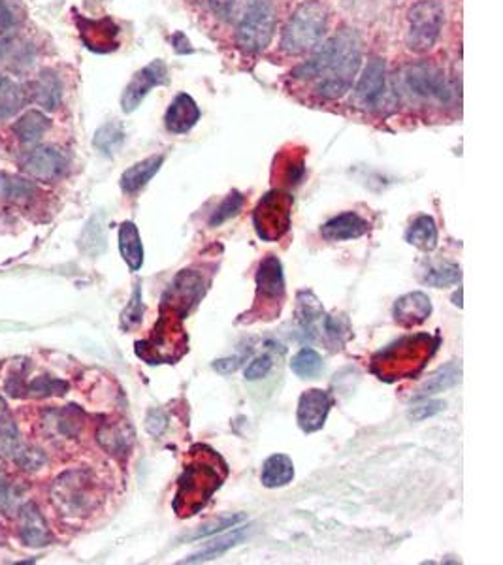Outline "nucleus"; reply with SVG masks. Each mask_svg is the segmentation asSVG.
<instances>
[{
    "instance_id": "obj_27",
    "label": "nucleus",
    "mask_w": 503,
    "mask_h": 565,
    "mask_svg": "<svg viewBox=\"0 0 503 565\" xmlns=\"http://www.w3.org/2000/svg\"><path fill=\"white\" fill-rule=\"evenodd\" d=\"M406 239L407 244L425 249V251H432L438 246V227L436 221L428 215H420L417 217L411 227L406 232Z\"/></svg>"
},
{
    "instance_id": "obj_16",
    "label": "nucleus",
    "mask_w": 503,
    "mask_h": 565,
    "mask_svg": "<svg viewBox=\"0 0 503 565\" xmlns=\"http://www.w3.org/2000/svg\"><path fill=\"white\" fill-rule=\"evenodd\" d=\"M66 166L68 160L65 153L55 147H38L23 160L25 172L40 181H55L63 176Z\"/></svg>"
},
{
    "instance_id": "obj_28",
    "label": "nucleus",
    "mask_w": 503,
    "mask_h": 565,
    "mask_svg": "<svg viewBox=\"0 0 503 565\" xmlns=\"http://www.w3.org/2000/svg\"><path fill=\"white\" fill-rule=\"evenodd\" d=\"M460 373H462V371H460V364H457V362L447 364L445 368L438 369V371L430 377V379L417 390L415 399H425V398H428V396L439 394V392H443V390H447V388L455 387V385L460 381Z\"/></svg>"
},
{
    "instance_id": "obj_5",
    "label": "nucleus",
    "mask_w": 503,
    "mask_h": 565,
    "mask_svg": "<svg viewBox=\"0 0 503 565\" xmlns=\"http://www.w3.org/2000/svg\"><path fill=\"white\" fill-rule=\"evenodd\" d=\"M181 318L177 313L163 308L161 320L149 339L136 343V355L147 364H174L187 351V336L181 328Z\"/></svg>"
},
{
    "instance_id": "obj_6",
    "label": "nucleus",
    "mask_w": 503,
    "mask_h": 565,
    "mask_svg": "<svg viewBox=\"0 0 503 565\" xmlns=\"http://www.w3.org/2000/svg\"><path fill=\"white\" fill-rule=\"evenodd\" d=\"M276 33V6L272 0H251L240 25L236 42L246 53L267 49Z\"/></svg>"
},
{
    "instance_id": "obj_35",
    "label": "nucleus",
    "mask_w": 503,
    "mask_h": 565,
    "mask_svg": "<svg viewBox=\"0 0 503 565\" xmlns=\"http://www.w3.org/2000/svg\"><path fill=\"white\" fill-rule=\"evenodd\" d=\"M244 207V195L237 193V191H232L223 202L221 206L214 211V215L209 217V225L211 227H221L223 223H226L228 219L236 217L237 213H240V209Z\"/></svg>"
},
{
    "instance_id": "obj_46",
    "label": "nucleus",
    "mask_w": 503,
    "mask_h": 565,
    "mask_svg": "<svg viewBox=\"0 0 503 565\" xmlns=\"http://www.w3.org/2000/svg\"><path fill=\"white\" fill-rule=\"evenodd\" d=\"M12 501V496H10V487H8V482L5 480V477H3V473H0V509H6L8 507V503Z\"/></svg>"
},
{
    "instance_id": "obj_40",
    "label": "nucleus",
    "mask_w": 503,
    "mask_h": 565,
    "mask_svg": "<svg viewBox=\"0 0 503 565\" xmlns=\"http://www.w3.org/2000/svg\"><path fill=\"white\" fill-rule=\"evenodd\" d=\"M0 438L5 439V443L10 447V450L17 445V438H19L17 426H15L12 415H8L6 411L0 415Z\"/></svg>"
},
{
    "instance_id": "obj_33",
    "label": "nucleus",
    "mask_w": 503,
    "mask_h": 565,
    "mask_svg": "<svg viewBox=\"0 0 503 565\" xmlns=\"http://www.w3.org/2000/svg\"><path fill=\"white\" fill-rule=\"evenodd\" d=\"M462 277L460 267L453 262H438L434 266H430L427 274H425V283L432 285V287H447V285H455L458 283Z\"/></svg>"
},
{
    "instance_id": "obj_42",
    "label": "nucleus",
    "mask_w": 503,
    "mask_h": 565,
    "mask_svg": "<svg viewBox=\"0 0 503 565\" xmlns=\"http://www.w3.org/2000/svg\"><path fill=\"white\" fill-rule=\"evenodd\" d=\"M443 409H445V401H428V403H425V406L413 408V411L409 413V419L411 420H425L428 417L438 415Z\"/></svg>"
},
{
    "instance_id": "obj_48",
    "label": "nucleus",
    "mask_w": 503,
    "mask_h": 565,
    "mask_svg": "<svg viewBox=\"0 0 503 565\" xmlns=\"http://www.w3.org/2000/svg\"><path fill=\"white\" fill-rule=\"evenodd\" d=\"M5 411H6V401L3 396H0V415H3Z\"/></svg>"
},
{
    "instance_id": "obj_9",
    "label": "nucleus",
    "mask_w": 503,
    "mask_h": 565,
    "mask_svg": "<svg viewBox=\"0 0 503 565\" xmlns=\"http://www.w3.org/2000/svg\"><path fill=\"white\" fill-rule=\"evenodd\" d=\"M404 87L420 98L448 104L455 98V89L448 84L445 72L432 63L409 65L402 74Z\"/></svg>"
},
{
    "instance_id": "obj_23",
    "label": "nucleus",
    "mask_w": 503,
    "mask_h": 565,
    "mask_svg": "<svg viewBox=\"0 0 503 565\" xmlns=\"http://www.w3.org/2000/svg\"><path fill=\"white\" fill-rule=\"evenodd\" d=\"M295 479V464L287 454H272L264 462L260 480L267 489H281Z\"/></svg>"
},
{
    "instance_id": "obj_20",
    "label": "nucleus",
    "mask_w": 503,
    "mask_h": 565,
    "mask_svg": "<svg viewBox=\"0 0 503 565\" xmlns=\"http://www.w3.org/2000/svg\"><path fill=\"white\" fill-rule=\"evenodd\" d=\"M367 232V223L355 211L341 213L321 227V236L327 241L357 239Z\"/></svg>"
},
{
    "instance_id": "obj_34",
    "label": "nucleus",
    "mask_w": 503,
    "mask_h": 565,
    "mask_svg": "<svg viewBox=\"0 0 503 565\" xmlns=\"http://www.w3.org/2000/svg\"><path fill=\"white\" fill-rule=\"evenodd\" d=\"M98 441L106 450H110L112 454H121L130 445V434H126L125 426H119V424L104 426L98 432Z\"/></svg>"
},
{
    "instance_id": "obj_24",
    "label": "nucleus",
    "mask_w": 503,
    "mask_h": 565,
    "mask_svg": "<svg viewBox=\"0 0 503 565\" xmlns=\"http://www.w3.org/2000/svg\"><path fill=\"white\" fill-rule=\"evenodd\" d=\"M119 251L130 270L138 272L144 264V246L135 223L126 221L119 227Z\"/></svg>"
},
{
    "instance_id": "obj_11",
    "label": "nucleus",
    "mask_w": 503,
    "mask_h": 565,
    "mask_svg": "<svg viewBox=\"0 0 503 565\" xmlns=\"http://www.w3.org/2000/svg\"><path fill=\"white\" fill-rule=\"evenodd\" d=\"M53 501L66 515H82L89 510L93 507V494L86 473L72 471L59 477L53 487Z\"/></svg>"
},
{
    "instance_id": "obj_7",
    "label": "nucleus",
    "mask_w": 503,
    "mask_h": 565,
    "mask_svg": "<svg viewBox=\"0 0 503 565\" xmlns=\"http://www.w3.org/2000/svg\"><path fill=\"white\" fill-rule=\"evenodd\" d=\"M445 10L438 0H420L407 14V47L415 53L430 51L443 29Z\"/></svg>"
},
{
    "instance_id": "obj_12",
    "label": "nucleus",
    "mask_w": 503,
    "mask_h": 565,
    "mask_svg": "<svg viewBox=\"0 0 503 565\" xmlns=\"http://www.w3.org/2000/svg\"><path fill=\"white\" fill-rule=\"evenodd\" d=\"M168 82H170V74H168L166 63L161 59L149 63L147 66H144L142 70H138L135 76H132L128 86L125 87L123 96H121L123 112L132 114L135 110H138V106L155 87L166 86Z\"/></svg>"
},
{
    "instance_id": "obj_2",
    "label": "nucleus",
    "mask_w": 503,
    "mask_h": 565,
    "mask_svg": "<svg viewBox=\"0 0 503 565\" xmlns=\"http://www.w3.org/2000/svg\"><path fill=\"white\" fill-rule=\"evenodd\" d=\"M200 452L196 459L185 466V471L179 479V487L174 501V509L177 510L179 517H191L196 515L198 510L207 503V499L214 496V492L221 487L223 473H219L221 468H217L219 459L214 450Z\"/></svg>"
},
{
    "instance_id": "obj_37",
    "label": "nucleus",
    "mask_w": 503,
    "mask_h": 565,
    "mask_svg": "<svg viewBox=\"0 0 503 565\" xmlns=\"http://www.w3.org/2000/svg\"><path fill=\"white\" fill-rule=\"evenodd\" d=\"M142 315H144V304H142V292H140V285L135 287V292H132V298L126 306V309L121 315V328L123 330H130L138 327L142 322Z\"/></svg>"
},
{
    "instance_id": "obj_1",
    "label": "nucleus",
    "mask_w": 503,
    "mask_h": 565,
    "mask_svg": "<svg viewBox=\"0 0 503 565\" xmlns=\"http://www.w3.org/2000/svg\"><path fill=\"white\" fill-rule=\"evenodd\" d=\"M360 63L358 35L353 29H341L317 49L307 63L295 68L293 76L315 82V93L319 98L336 100L353 87Z\"/></svg>"
},
{
    "instance_id": "obj_26",
    "label": "nucleus",
    "mask_w": 503,
    "mask_h": 565,
    "mask_svg": "<svg viewBox=\"0 0 503 565\" xmlns=\"http://www.w3.org/2000/svg\"><path fill=\"white\" fill-rule=\"evenodd\" d=\"M297 315H298V322H300L302 330H304L309 338H315V336H317V325H319V320H323L325 311H323L321 302L317 300V296H315L313 292L302 290V292L298 294Z\"/></svg>"
},
{
    "instance_id": "obj_39",
    "label": "nucleus",
    "mask_w": 503,
    "mask_h": 565,
    "mask_svg": "<svg viewBox=\"0 0 503 565\" xmlns=\"http://www.w3.org/2000/svg\"><path fill=\"white\" fill-rule=\"evenodd\" d=\"M246 517L244 515H236V517H226V519H221L219 522H214L209 526H204V530H200L196 535H193V540H200V537H207V535H214V533H219V531H225L228 528H234L240 522H244Z\"/></svg>"
},
{
    "instance_id": "obj_8",
    "label": "nucleus",
    "mask_w": 503,
    "mask_h": 565,
    "mask_svg": "<svg viewBox=\"0 0 503 565\" xmlns=\"http://www.w3.org/2000/svg\"><path fill=\"white\" fill-rule=\"evenodd\" d=\"M290 209H293V198L287 193L272 191L264 197L253 215L258 237L264 241L281 239L290 227Z\"/></svg>"
},
{
    "instance_id": "obj_13",
    "label": "nucleus",
    "mask_w": 503,
    "mask_h": 565,
    "mask_svg": "<svg viewBox=\"0 0 503 565\" xmlns=\"http://www.w3.org/2000/svg\"><path fill=\"white\" fill-rule=\"evenodd\" d=\"M387 91V68L381 57L369 59L358 84L355 87L353 102L362 110H376L379 107Z\"/></svg>"
},
{
    "instance_id": "obj_49",
    "label": "nucleus",
    "mask_w": 503,
    "mask_h": 565,
    "mask_svg": "<svg viewBox=\"0 0 503 565\" xmlns=\"http://www.w3.org/2000/svg\"><path fill=\"white\" fill-rule=\"evenodd\" d=\"M5 49H6V47H5V44H3V42H0V57H3V55H5Z\"/></svg>"
},
{
    "instance_id": "obj_45",
    "label": "nucleus",
    "mask_w": 503,
    "mask_h": 565,
    "mask_svg": "<svg viewBox=\"0 0 503 565\" xmlns=\"http://www.w3.org/2000/svg\"><path fill=\"white\" fill-rule=\"evenodd\" d=\"M12 25H14L12 12H10V8L6 6L5 0H0V35L8 33Z\"/></svg>"
},
{
    "instance_id": "obj_41",
    "label": "nucleus",
    "mask_w": 503,
    "mask_h": 565,
    "mask_svg": "<svg viewBox=\"0 0 503 565\" xmlns=\"http://www.w3.org/2000/svg\"><path fill=\"white\" fill-rule=\"evenodd\" d=\"M168 426V419L161 409H151L146 419V428L151 436H161Z\"/></svg>"
},
{
    "instance_id": "obj_25",
    "label": "nucleus",
    "mask_w": 503,
    "mask_h": 565,
    "mask_svg": "<svg viewBox=\"0 0 503 565\" xmlns=\"http://www.w3.org/2000/svg\"><path fill=\"white\" fill-rule=\"evenodd\" d=\"M49 126H51V121L45 117V114L38 110H31L14 123L12 130L19 138V142L36 144L42 140V136L49 130Z\"/></svg>"
},
{
    "instance_id": "obj_30",
    "label": "nucleus",
    "mask_w": 503,
    "mask_h": 565,
    "mask_svg": "<svg viewBox=\"0 0 503 565\" xmlns=\"http://www.w3.org/2000/svg\"><path fill=\"white\" fill-rule=\"evenodd\" d=\"M125 138H126V134H125L123 125L119 121H110V123L102 125L95 132L93 146L104 155H114L123 146Z\"/></svg>"
},
{
    "instance_id": "obj_38",
    "label": "nucleus",
    "mask_w": 503,
    "mask_h": 565,
    "mask_svg": "<svg viewBox=\"0 0 503 565\" xmlns=\"http://www.w3.org/2000/svg\"><path fill=\"white\" fill-rule=\"evenodd\" d=\"M272 369V357L260 355L257 357L247 368H246V379L247 381H258L262 377H267Z\"/></svg>"
},
{
    "instance_id": "obj_3",
    "label": "nucleus",
    "mask_w": 503,
    "mask_h": 565,
    "mask_svg": "<svg viewBox=\"0 0 503 565\" xmlns=\"http://www.w3.org/2000/svg\"><path fill=\"white\" fill-rule=\"evenodd\" d=\"M438 347V339L428 334L406 336L388 345L374 358V371L385 381L406 379L418 373Z\"/></svg>"
},
{
    "instance_id": "obj_32",
    "label": "nucleus",
    "mask_w": 503,
    "mask_h": 565,
    "mask_svg": "<svg viewBox=\"0 0 503 565\" xmlns=\"http://www.w3.org/2000/svg\"><path fill=\"white\" fill-rule=\"evenodd\" d=\"M290 369H293L302 379H315L317 375L323 371V358L321 355L313 351V348H302L290 360Z\"/></svg>"
},
{
    "instance_id": "obj_43",
    "label": "nucleus",
    "mask_w": 503,
    "mask_h": 565,
    "mask_svg": "<svg viewBox=\"0 0 503 565\" xmlns=\"http://www.w3.org/2000/svg\"><path fill=\"white\" fill-rule=\"evenodd\" d=\"M207 5L211 8V12H214L216 15H219L223 19H228L234 14L236 0H207Z\"/></svg>"
},
{
    "instance_id": "obj_29",
    "label": "nucleus",
    "mask_w": 503,
    "mask_h": 565,
    "mask_svg": "<svg viewBox=\"0 0 503 565\" xmlns=\"http://www.w3.org/2000/svg\"><path fill=\"white\" fill-rule=\"evenodd\" d=\"M246 530H247L246 526L236 528L232 533H228V535H225V537H219L217 541L209 543L204 550L193 554V556L187 558V560H183L181 563H202V561H207V560L219 558L221 554H225L226 550H230L232 547H236L237 543H240V541L244 540V537H246Z\"/></svg>"
},
{
    "instance_id": "obj_44",
    "label": "nucleus",
    "mask_w": 503,
    "mask_h": 565,
    "mask_svg": "<svg viewBox=\"0 0 503 565\" xmlns=\"http://www.w3.org/2000/svg\"><path fill=\"white\" fill-rule=\"evenodd\" d=\"M240 364H242V358L234 357V358H219V360H216L211 366H214V369L219 371L221 375H230V373H234L237 368H240Z\"/></svg>"
},
{
    "instance_id": "obj_17",
    "label": "nucleus",
    "mask_w": 503,
    "mask_h": 565,
    "mask_svg": "<svg viewBox=\"0 0 503 565\" xmlns=\"http://www.w3.org/2000/svg\"><path fill=\"white\" fill-rule=\"evenodd\" d=\"M200 119V107L187 93L177 95L168 106L165 125L172 134H187Z\"/></svg>"
},
{
    "instance_id": "obj_4",
    "label": "nucleus",
    "mask_w": 503,
    "mask_h": 565,
    "mask_svg": "<svg viewBox=\"0 0 503 565\" xmlns=\"http://www.w3.org/2000/svg\"><path fill=\"white\" fill-rule=\"evenodd\" d=\"M328 29V10L319 0H307L287 21L281 47L288 55H302L321 44Z\"/></svg>"
},
{
    "instance_id": "obj_31",
    "label": "nucleus",
    "mask_w": 503,
    "mask_h": 565,
    "mask_svg": "<svg viewBox=\"0 0 503 565\" xmlns=\"http://www.w3.org/2000/svg\"><path fill=\"white\" fill-rule=\"evenodd\" d=\"M35 193V185L19 176L0 172V198L5 200H25Z\"/></svg>"
},
{
    "instance_id": "obj_15",
    "label": "nucleus",
    "mask_w": 503,
    "mask_h": 565,
    "mask_svg": "<svg viewBox=\"0 0 503 565\" xmlns=\"http://www.w3.org/2000/svg\"><path fill=\"white\" fill-rule=\"evenodd\" d=\"M334 406V399L327 390L311 388L306 390L298 399V411L297 420L302 428V432L313 434L317 429H321L327 422V417Z\"/></svg>"
},
{
    "instance_id": "obj_47",
    "label": "nucleus",
    "mask_w": 503,
    "mask_h": 565,
    "mask_svg": "<svg viewBox=\"0 0 503 565\" xmlns=\"http://www.w3.org/2000/svg\"><path fill=\"white\" fill-rule=\"evenodd\" d=\"M12 87V84H10V79L6 77V76H3L0 74V93H6L8 89Z\"/></svg>"
},
{
    "instance_id": "obj_36",
    "label": "nucleus",
    "mask_w": 503,
    "mask_h": 565,
    "mask_svg": "<svg viewBox=\"0 0 503 565\" xmlns=\"http://www.w3.org/2000/svg\"><path fill=\"white\" fill-rule=\"evenodd\" d=\"M31 396L45 398V396H59L68 390V383L61 379H53V377H38L29 387L25 388Z\"/></svg>"
},
{
    "instance_id": "obj_18",
    "label": "nucleus",
    "mask_w": 503,
    "mask_h": 565,
    "mask_svg": "<svg viewBox=\"0 0 503 565\" xmlns=\"http://www.w3.org/2000/svg\"><path fill=\"white\" fill-rule=\"evenodd\" d=\"M432 313V302L425 292H409L394 304V318L402 327H417L425 322Z\"/></svg>"
},
{
    "instance_id": "obj_19",
    "label": "nucleus",
    "mask_w": 503,
    "mask_h": 565,
    "mask_svg": "<svg viewBox=\"0 0 503 565\" xmlns=\"http://www.w3.org/2000/svg\"><path fill=\"white\" fill-rule=\"evenodd\" d=\"M21 541L29 547L40 549L51 543V531L47 528L45 519L38 510L36 505L29 503L21 510V528H19Z\"/></svg>"
},
{
    "instance_id": "obj_14",
    "label": "nucleus",
    "mask_w": 503,
    "mask_h": 565,
    "mask_svg": "<svg viewBox=\"0 0 503 565\" xmlns=\"http://www.w3.org/2000/svg\"><path fill=\"white\" fill-rule=\"evenodd\" d=\"M204 277L196 272H187L183 270L174 283L168 287L165 298H163V308L177 313L179 317H185L189 313V309L200 300V296L204 294Z\"/></svg>"
},
{
    "instance_id": "obj_21",
    "label": "nucleus",
    "mask_w": 503,
    "mask_h": 565,
    "mask_svg": "<svg viewBox=\"0 0 503 565\" xmlns=\"http://www.w3.org/2000/svg\"><path fill=\"white\" fill-rule=\"evenodd\" d=\"M163 165H165V155H153L149 158L140 160V163L136 165H132L121 176V188L126 195L138 193L140 188H144L153 179V176L161 170Z\"/></svg>"
},
{
    "instance_id": "obj_10",
    "label": "nucleus",
    "mask_w": 503,
    "mask_h": 565,
    "mask_svg": "<svg viewBox=\"0 0 503 565\" xmlns=\"http://www.w3.org/2000/svg\"><path fill=\"white\" fill-rule=\"evenodd\" d=\"M257 298H255V309L262 306L258 311L260 318H270V315L279 313L283 300H285V277H283V266L277 257L268 255L258 266L257 272ZM253 309V311H255Z\"/></svg>"
},
{
    "instance_id": "obj_22",
    "label": "nucleus",
    "mask_w": 503,
    "mask_h": 565,
    "mask_svg": "<svg viewBox=\"0 0 503 565\" xmlns=\"http://www.w3.org/2000/svg\"><path fill=\"white\" fill-rule=\"evenodd\" d=\"M33 98L44 110H57L63 98V84L53 70H42L33 84Z\"/></svg>"
}]
</instances>
